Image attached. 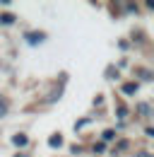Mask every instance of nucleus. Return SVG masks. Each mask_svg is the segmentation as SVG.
I'll use <instances>...</instances> for the list:
<instances>
[{"mask_svg":"<svg viewBox=\"0 0 154 157\" xmlns=\"http://www.w3.org/2000/svg\"><path fill=\"white\" fill-rule=\"evenodd\" d=\"M48 145H51V147H60V145H63V136H60V133H53V136L48 138Z\"/></svg>","mask_w":154,"mask_h":157,"instance_id":"nucleus-1","label":"nucleus"},{"mask_svg":"<svg viewBox=\"0 0 154 157\" xmlns=\"http://www.w3.org/2000/svg\"><path fill=\"white\" fill-rule=\"evenodd\" d=\"M43 39H46L43 34H27V41H29L31 46H36V44H41V41H43Z\"/></svg>","mask_w":154,"mask_h":157,"instance_id":"nucleus-2","label":"nucleus"},{"mask_svg":"<svg viewBox=\"0 0 154 157\" xmlns=\"http://www.w3.org/2000/svg\"><path fill=\"white\" fill-rule=\"evenodd\" d=\"M12 143H15L17 147H24V145H27V136H24V133H17V136H12Z\"/></svg>","mask_w":154,"mask_h":157,"instance_id":"nucleus-3","label":"nucleus"},{"mask_svg":"<svg viewBox=\"0 0 154 157\" xmlns=\"http://www.w3.org/2000/svg\"><path fill=\"white\" fill-rule=\"evenodd\" d=\"M123 92H125V94H135V92H137V82H125V85H123Z\"/></svg>","mask_w":154,"mask_h":157,"instance_id":"nucleus-4","label":"nucleus"},{"mask_svg":"<svg viewBox=\"0 0 154 157\" xmlns=\"http://www.w3.org/2000/svg\"><path fill=\"white\" fill-rule=\"evenodd\" d=\"M0 22H2V24H12V22H15V15H10V12H7V15H2V17H0Z\"/></svg>","mask_w":154,"mask_h":157,"instance_id":"nucleus-5","label":"nucleus"},{"mask_svg":"<svg viewBox=\"0 0 154 157\" xmlns=\"http://www.w3.org/2000/svg\"><path fill=\"white\" fill-rule=\"evenodd\" d=\"M5 111H7V101L0 99V116H5Z\"/></svg>","mask_w":154,"mask_h":157,"instance_id":"nucleus-6","label":"nucleus"},{"mask_svg":"<svg viewBox=\"0 0 154 157\" xmlns=\"http://www.w3.org/2000/svg\"><path fill=\"white\" fill-rule=\"evenodd\" d=\"M140 111H142L145 116H149V106H147V104H140Z\"/></svg>","mask_w":154,"mask_h":157,"instance_id":"nucleus-7","label":"nucleus"},{"mask_svg":"<svg viewBox=\"0 0 154 157\" xmlns=\"http://www.w3.org/2000/svg\"><path fill=\"white\" fill-rule=\"evenodd\" d=\"M104 140H113V131H104Z\"/></svg>","mask_w":154,"mask_h":157,"instance_id":"nucleus-8","label":"nucleus"},{"mask_svg":"<svg viewBox=\"0 0 154 157\" xmlns=\"http://www.w3.org/2000/svg\"><path fill=\"white\" fill-rule=\"evenodd\" d=\"M94 150H96V152H104L106 147H104V143H96V145H94Z\"/></svg>","mask_w":154,"mask_h":157,"instance_id":"nucleus-9","label":"nucleus"}]
</instances>
